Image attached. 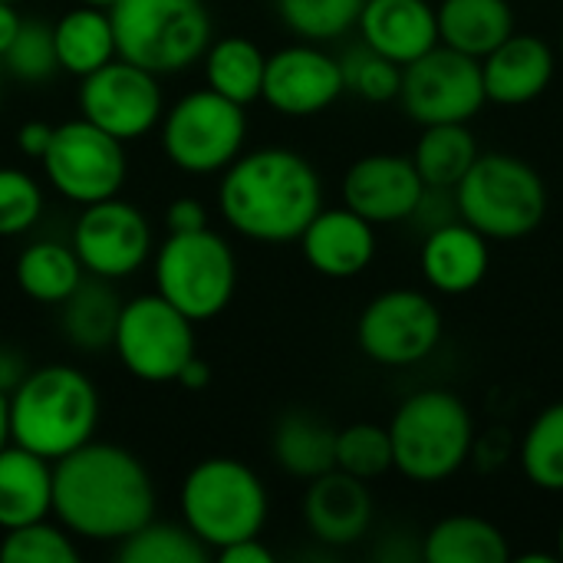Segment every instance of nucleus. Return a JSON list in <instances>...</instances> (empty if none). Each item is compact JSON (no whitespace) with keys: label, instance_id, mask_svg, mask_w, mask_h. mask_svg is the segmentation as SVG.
Returning a JSON list of instances; mask_svg holds the SVG:
<instances>
[{"label":"nucleus","instance_id":"f257e3e1","mask_svg":"<svg viewBox=\"0 0 563 563\" xmlns=\"http://www.w3.org/2000/svg\"><path fill=\"white\" fill-rule=\"evenodd\" d=\"M53 515L73 538L119 544L155 518L152 475L129 449L86 442L53 462Z\"/></svg>","mask_w":563,"mask_h":563},{"label":"nucleus","instance_id":"f03ea898","mask_svg":"<svg viewBox=\"0 0 563 563\" xmlns=\"http://www.w3.org/2000/svg\"><path fill=\"white\" fill-rule=\"evenodd\" d=\"M218 208L238 234L287 244L297 241L323 208V185L317 168L290 148L241 152L221 172Z\"/></svg>","mask_w":563,"mask_h":563},{"label":"nucleus","instance_id":"7ed1b4c3","mask_svg":"<svg viewBox=\"0 0 563 563\" xmlns=\"http://www.w3.org/2000/svg\"><path fill=\"white\" fill-rule=\"evenodd\" d=\"M99 426V393L76 366L30 369L10 393V442L56 462L92 442Z\"/></svg>","mask_w":563,"mask_h":563},{"label":"nucleus","instance_id":"20e7f679","mask_svg":"<svg viewBox=\"0 0 563 563\" xmlns=\"http://www.w3.org/2000/svg\"><path fill=\"white\" fill-rule=\"evenodd\" d=\"M389 429L393 468L419 485L452 478L475 449V419L449 389H422L399 402Z\"/></svg>","mask_w":563,"mask_h":563},{"label":"nucleus","instance_id":"39448f33","mask_svg":"<svg viewBox=\"0 0 563 563\" xmlns=\"http://www.w3.org/2000/svg\"><path fill=\"white\" fill-rule=\"evenodd\" d=\"M455 205L459 218L488 241H518L548 218V185L525 158L488 152L455 185Z\"/></svg>","mask_w":563,"mask_h":563},{"label":"nucleus","instance_id":"423d86ee","mask_svg":"<svg viewBox=\"0 0 563 563\" xmlns=\"http://www.w3.org/2000/svg\"><path fill=\"white\" fill-rule=\"evenodd\" d=\"M267 511L264 482L238 459L214 455L185 475L181 518L211 554L244 538H257L267 525Z\"/></svg>","mask_w":563,"mask_h":563},{"label":"nucleus","instance_id":"0eeeda50","mask_svg":"<svg viewBox=\"0 0 563 563\" xmlns=\"http://www.w3.org/2000/svg\"><path fill=\"white\" fill-rule=\"evenodd\" d=\"M115 56L155 73H181L211 46V13L201 0H115L109 7Z\"/></svg>","mask_w":563,"mask_h":563},{"label":"nucleus","instance_id":"6e6552de","mask_svg":"<svg viewBox=\"0 0 563 563\" xmlns=\"http://www.w3.org/2000/svg\"><path fill=\"white\" fill-rule=\"evenodd\" d=\"M238 261L231 244L211 231L168 234L155 257V294L178 307L191 323L214 320L234 297Z\"/></svg>","mask_w":563,"mask_h":563},{"label":"nucleus","instance_id":"1a4fd4ad","mask_svg":"<svg viewBox=\"0 0 563 563\" xmlns=\"http://www.w3.org/2000/svg\"><path fill=\"white\" fill-rule=\"evenodd\" d=\"M247 139L244 106L221 92L195 89L162 115V148L185 175H218L241 152Z\"/></svg>","mask_w":563,"mask_h":563},{"label":"nucleus","instance_id":"9d476101","mask_svg":"<svg viewBox=\"0 0 563 563\" xmlns=\"http://www.w3.org/2000/svg\"><path fill=\"white\" fill-rule=\"evenodd\" d=\"M112 350L119 363L142 383H175L195 356V323L162 294H142L122 303Z\"/></svg>","mask_w":563,"mask_h":563},{"label":"nucleus","instance_id":"9b49d317","mask_svg":"<svg viewBox=\"0 0 563 563\" xmlns=\"http://www.w3.org/2000/svg\"><path fill=\"white\" fill-rule=\"evenodd\" d=\"M125 142L92 125L89 119H73L53 125V139L40 158L49 185L73 205L86 208L115 198L125 185Z\"/></svg>","mask_w":563,"mask_h":563},{"label":"nucleus","instance_id":"f8f14e48","mask_svg":"<svg viewBox=\"0 0 563 563\" xmlns=\"http://www.w3.org/2000/svg\"><path fill=\"white\" fill-rule=\"evenodd\" d=\"M356 343L363 356L379 366H416L442 343V310L422 290H383L363 307Z\"/></svg>","mask_w":563,"mask_h":563},{"label":"nucleus","instance_id":"ddd939ff","mask_svg":"<svg viewBox=\"0 0 563 563\" xmlns=\"http://www.w3.org/2000/svg\"><path fill=\"white\" fill-rule=\"evenodd\" d=\"M399 99L419 125L472 122L488 102L482 59L435 43L429 53L402 66Z\"/></svg>","mask_w":563,"mask_h":563},{"label":"nucleus","instance_id":"4468645a","mask_svg":"<svg viewBox=\"0 0 563 563\" xmlns=\"http://www.w3.org/2000/svg\"><path fill=\"white\" fill-rule=\"evenodd\" d=\"M158 76L115 56L79 82V112L119 142L148 135L165 115Z\"/></svg>","mask_w":563,"mask_h":563},{"label":"nucleus","instance_id":"2eb2a0df","mask_svg":"<svg viewBox=\"0 0 563 563\" xmlns=\"http://www.w3.org/2000/svg\"><path fill=\"white\" fill-rule=\"evenodd\" d=\"M73 251L86 274L102 280H122L148 261V218L119 195L86 205L73 228Z\"/></svg>","mask_w":563,"mask_h":563},{"label":"nucleus","instance_id":"dca6fc26","mask_svg":"<svg viewBox=\"0 0 563 563\" xmlns=\"http://www.w3.org/2000/svg\"><path fill=\"white\" fill-rule=\"evenodd\" d=\"M346 92L343 66L317 43H294L267 56L261 99L290 119H307L330 109Z\"/></svg>","mask_w":563,"mask_h":563},{"label":"nucleus","instance_id":"f3484780","mask_svg":"<svg viewBox=\"0 0 563 563\" xmlns=\"http://www.w3.org/2000/svg\"><path fill=\"white\" fill-rule=\"evenodd\" d=\"M426 195V181L409 155H363L343 175V205L369 224L409 221Z\"/></svg>","mask_w":563,"mask_h":563},{"label":"nucleus","instance_id":"a211bd4d","mask_svg":"<svg viewBox=\"0 0 563 563\" xmlns=\"http://www.w3.org/2000/svg\"><path fill=\"white\" fill-rule=\"evenodd\" d=\"M297 241L303 261L330 280L360 277L376 257V224L346 205L320 208Z\"/></svg>","mask_w":563,"mask_h":563},{"label":"nucleus","instance_id":"6ab92c4d","mask_svg":"<svg viewBox=\"0 0 563 563\" xmlns=\"http://www.w3.org/2000/svg\"><path fill=\"white\" fill-rule=\"evenodd\" d=\"M303 521L310 534L330 548H350L373 525V495L363 478L330 468L310 478L303 495Z\"/></svg>","mask_w":563,"mask_h":563},{"label":"nucleus","instance_id":"aec40b11","mask_svg":"<svg viewBox=\"0 0 563 563\" xmlns=\"http://www.w3.org/2000/svg\"><path fill=\"white\" fill-rule=\"evenodd\" d=\"M554 49L534 33H511L482 59L485 96L495 106H528L554 79Z\"/></svg>","mask_w":563,"mask_h":563},{"label":"nucleus","instance_id":"412c9836","mask_svg":"<svg viewBox=\"0 0 563 563\" xmlns=\"http://www.w3.org/2000/svg\"><path fill=\"white\" fill-rule=\"evenodd\" d=\"M356 26L373 53L399 66L419 59L439 43L435 7L429 0H363Z\"/></svg>","mask_w":563,"mask_h":563},{"label":"nucleus","instance_id":"4be33fe9","mask_svg":"<svg viewBox=\"0 0 563 563\" xmlns=\"http://www.w3.org/2000/svg\"><path fill=\"white\" fill-rule=\"evenodd\" d=\"M488 264H492L488 238L472 224H465L462 218L445 221L426 234L422 277L435 294L445 297L472 294L485 280Z\"/></svg>","mask_w":563,"mask_h":563},{"label":"nucleus","instance_id":"5701e85b","mask_svg":"<svg viewBox=\"0 0 563 563\" xmlns=\"http://www.w3.org/2000/svg\"><path fill=\"white\" fill-rule=\"evenodd\" d=\"M53 515V462L30 449L0 452V531H13Z\"/></svg>","mask_w":563,"mask_h":563},{"label":"nucleus","instance_id":"b1692460","mask_svg":"<svg viewBox=\"0 0 563 563\" xmlns=\"http://www.w3.org/2000/svg\"><path fill=\"white\" fill-rule=\"evenodd\" d=\"M435 23L442 46L485 59L515 33V10L508 0H442L435 7Z\"/></svg>","mask_w":563,"mask_h":563},{"label":"nucleus","instance_id":"393cba45","mask_svg":"<svg viewBox=\"0 0 563 563\" xmlns=\"http://www.w3.org/2000/svg\"><path fill=\"white\" fill-rule=\"evenodd\" d=\"M53 46H56V63L69 76H89L109 59H115V33L109 10L76 3L66 10L56 26H53Z\"/></svg>","mask_w":563,"mask_h":563},{"label":"nucleus","instance_id":"a878e982","mask_svg":"<svg viewBox=\"0 0 563 563\" xmlns=\"http://www.w3.org/2000/svg\"><path fill=\"white\" fill-rule=\"evenodd\" d=\"M426 563H505L511 561L508 538L498 525L478 515L442 518L422 541Z\"/></svg>","mask_w":563,"mask_h":563},{"label":"nucleus","instance_id":"bb28decb","mask_svg":"<svg viewBox=\"0 0 563 563\" xmlns=\"http://www.w3.org/2000/svg\"><path fill=\"white\" fill-rule=\"evenodd\" d=\"M274 459L294 478H317L336 468V429L310 412H287L274 432Z\"/></svg>","mask_w":563,"mask_h":563},{"label":"nucleus","instance_id":"cd10ccee","mask_svg":"<svg viewBox=\"0 0 563 563\" xmlns=\"http://www.w3.org/2000/svg\"><path fill=\"white\" fill-rule=\"evenodd\" d=\"M16 287L36 303H63L86 277L73 244L36 241L16 254L13 264Z\"/></svg>","mask_w":563,"mask_h":563},{"label":"nucleus","instance_id":"c85d7f7f","mask_svg":"<svg viewBox=\"0 0 563 563\" xmlns=\"http://www.w3.org/2000/svg\"><path fill=\"white\" fill-rule=\"evenodd\" d=\"M478 142L468 122H439L422 125V135L416 142L412 162L426 181V188H452L465 178V172L478 158Z\"/></svg>","mask_w":563,"mask_h":563},{"label":"nucleus","instance_id":"c756f323","mask_svg":"<svg viewBox=\"0 0 563 563\" xmlns=\"http://www.w3.org/2000/svg\"><path fill=\"white\" fill-rule=\"evenodd\" d=\"M205 79L224 99L247 106L261 99L264 89V49L247 36H221L205 49Z\"/></svg>","mask_w":563,"mask_h":563},{"label":"nucleus","instance_id":"7c9ffc66","mask_svg":"<svg viewBox=\"0 0 563 563\" xmlns=\"http://www.w3.org/2000/svg\"><path fill=\"white\" fill-rule=\"evenodd\" d=\"M119 297L109 287V280L96 277L86 280L63 300V333L73 346L79 350H106L112 346V333H115V320H119Z\"/></svg>","mask_w":563,"mask_h":563},{"label":"nucleus","instance_id":"2f4dec72","mask_svg":"<svg viewBox=\"0 0 563 563\" xmlns=\"http://www.w3.org/2000/svg\"><path fill=\"white\" fill-rule=\"evenodd\" d=\"M525 478L541 492H563V402L534 416L521 439Z\"/></svg>","mask_w":563,"mask_h":563},{"label":"nucleus","instance_id":"473e14b6","mask_svg":"<svg viewBox=\"0 0 563 563\" xmlns=\"http://www.w3.org/2000/svg\"><path fill=\"white\" fill-rule=\"evenodd\" d=\"M115 558L122 563H205L211 551L185 525H168L152 518L125 541H119Z\"/></svg>","mask_w":563,"mask_h":563},{"label":"nucleus","instance_id":"72a5a7b5","mask_svg":"<svg viewBox=\"0 0 563 563\" xmlns=\"http://www.w3.org/2000/svg\"><path fill=\"white\" fill-rule=\"evenodd\" d=\"M363 0H277V13L287 30L307 43H327L350 33L360 20Z\"/></svg>","mask_w":563,"mask_h":563},{"label":"nucleus","instance_id":"f704fd0d","mask_svg":"<svg viewBox=\"0 0 563 563\" xmlns=\"http://www.w3.org/2000/svg\"><path fill=\"white\" fill-rule=\"evenodd\" d=\"M336 468L373 482L393 468V442L389 429L376 422H353L336 429Z\"/></svg>","mask_w":563,"mask_h":563},{"label":"nucleus","instance_id":"c9c22d12","mask_svg":"<svg viewBox=\"0 0 563 563\" xmlns=\"http://www.w3.org/2000/svg\"><path fill=\"white\" fill-rule=\"evenodd\" d=\"M0 561L7 563H76L79 548L73 544V534L63 525L33 521L13 531H3L0 541Z\"/></svg>","mask_w":563,"mask_h":563},{"label":"nucleus","instance_id":"e433bc0d","mask_svg":"<svg viewBox=\"0 0 563 563\" xmlns=\"http://www.w3.org/2000/svg\"><path fill=\"white\" fill-rule=\"evenodd\" d=\"M0 66L23 79V82H43L49 79L59 63H56V46H53V26L40 23V20H23L20 33L13 36L10 49L3 53Z\"/></svg>","mask_w":563,"mask_h":563},{"label":"nucleus","instance_id":"4c0bfd02","mask_svg":"<svg viewBox=\"0 0 563 563\" xmlns=\"http://www.w3.org/2000/svg\"><path fill=\"white\" fill-rule=\"evenodd\" d=\"M343 66V82L346 89H353L360 99L366 102H393L399 99L402 89V66L373 53L366 43L353 53H346V59H340Z\"/></svg>","mask_w":563,"mask_h":563},{"label":"nucleus","instance_id":"58836bf2","mask_svg":"<svg viewBox=\"0 0 563 563\" xmlns=\"http://www.w3.org/2000/svg\"><path fill=\"white\" fill-rule=\"evenodd\" d=\"M43 214V191L33 175L0 165V238L26 234Z\"/></svg>","mask_w":563,"mask_h":563},{"label":"nucleus","instance_id":"ea45409f","mask_svg":"<svg viewBox=\"0 0 563 563\" xmlns=\"http://www.w3.org/2000/svg\"><path fill=\"white\" fill-rule=\"evenodd\" d=\"M165 221H168V231H172V234L201 231V228H208V211H205V205H201L198 198H178V201L168 205Z\"/></svg>","mask_w":563,"mask_h":563},{"label":"nucleus","instance_id":"a19ab883","mask_svg":"<svg viewBox=\"0 0 563 563\" xmlns=\"http://www.w3.org/2000/svg\"><path fill=\"white\" fill-rule=\"evenodd\" d=\"M218 561L221 563H274V554H271V548L261 541V534L257 538H244V541H238V544H228V548H221L218 551Z\"/></svg>","mask_w":563,"mask_h":563},{"label":"nucleus","instance_id":"79ce46f5","mask_svg":"<svg viewBox=\"0 0 563 563\" xmlns=\"http://www.w3.org/2000/svg\"><path fill=\"white\" fill-rule=\"evenodd\" d=\"M49 139H53V125L33 119V122H23V125H20V132H16V148H20L26 158H36V162H40L43 152H46V145H49Z\"/></svg>","mask_w":563,"mask_h":563},{"label":"nucleus","instance_id":"37998d69","mask_svg":"<svg viewBox=\"0 0 563 563\" xmlns=\"http://www.w3.org/2000/svg\"><path fill=\"white\" fill-rule=\"evenodd\" d=\"M178 386H185L188 393H198V389H205L208 383H211V366L195 353L185 366H181V373H178V379H175Z\"/></svg>","mask_w":563,"mask_h":563},{"label":"nucleus","instance_id":"c03bdc74","mask_svg":"<svg viewBox=\"0 0 563 563\" xmlns=\"http://www.w3.org/2000/svg\"><path fill=\"white\" fill-rule=\"evenodd\" d=\"M26 373H30V369L23 366V360H20L16 353H10V350L0 353V389H3L7 396L16 389V383H20Z\"/></svg>","mask_w":563,"mask_h":563},{"label":"nucleus","instance_id":"a18cd8bd","mask_svg":"<svg viewBox=\"0 0 563 563\" xmlns=\"http://www.w3.org/2000/svg\"><path fill=\"white\" fill-rule=\"evenodd\" d=\"M20 23H23V16L16 13V7L0 0V59H3V53L10 49L13 36L20 33Z\"/></svg>","mask_w":563,"mask_h":563},{"label":"nucleus","instance_id":"49530a36","mask_svg":"<svg viewBox=\"0 0 563 563\" xmlns=\"http://www.w3.org/2000/svg\"><path fill=\"white\" fill-rule=\"evenodd\" d=\"M10 445V396L0 389V452Z\"/></svg>","mask_w":563,"mask_h":563},{"label":"nucleus","instance_id":"de8ad7c7","mask_svg":"<svg viewBox=\"0 0 563 563\" xmlns=\"http://www.w3.org/2000/svg\"><path fill=\"white\" fill-rule=\"evenodd\" d=\"M76 3H86V7H99V10H109L115 0H76Z\"/></svg>","mask_w":563,"mask_h":563},{"label":"nucleus","instance_id":"09e8293b","mask_svg":"<svg viewBox=\"0 0 563 563\" xmlns=\"http://www.w3.org/2000/svg\"><path fill=\"white\" fill-rule=\"evenodd\" d=\"M558 558L563 561V525H561V538H558Z\"/></svg>","mask_w":563,"mask_h":563},{"label":"nucleus","instance_id":"8fccbe9b","mask_svg":"<svg viewBox=\"0 0 563 563\" xmlns=\"http://www.w3.org/2000/svg\"><path fill=\"white\" fill-rule=\"evenodd\" d=\"M3 3H16V0H3Z\"/></svg>","mask_w":563,"mask_h":563},{"label":"nucleus","instance_id":"3c124183","mask_svg":"<svg viewBox=\"0 0 563 563\" xmlns=\"http://www.w3.org/2000/svg\"><path fill=\"white\" fill-rule=\"evenodd\" d=\"M561 49H563V33H561Z\"/></svg>","mask_w":563,"mask_h":563}]
</instances>
